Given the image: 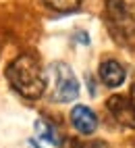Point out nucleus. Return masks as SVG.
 <instances>
[{
  "instance_id": "1",
  "label": "nucleus",
  "mask_w": 135,
  "mask_h": 148,
  "mask_svg": "<svg viewBox=\"0 0 135 148\" xmlns=\"http://www.w3.org/2000/svg\"><path fill=\"white\" fill-rule=\"evenodd\" d=\"M6 77L15 90L25 98H40L46 92V75L33 54H21L8 65Z\"/></svg>"
},
{
  "instance_id": "2",
  "label": "nucleus",
  "mask_w": 135,
  "mask_h": 148,
  "mask_svg": "<svg viewBox=\"0 0 135 148\" xmlns=\"http://www.w3.org/2000/svg\"><path fill=\"white\" fill-rule=\"evenodd\" d=\"M106 17L117 40L125 44L135 40V0H108Z\"/></svg>"
},
{
  "instance_id": "3",
  "label": "nucleus",
  "mask_w": 135,
  "mask_h": 148,
  "mask_svg": "<svg viewBox=\"0 0 135 148\" xmlns=\"http://www.w3.org/2000/svg\"><path fill=\"white\" fill-rule=\"evenodd\" d=\"M46 79L52 82V100L54 102H73L79 96V79L66 63H52L48 67Z\"/></svg>"
},
{
  "instance_id": "4",
  "label": "nucleus",
  "mask_w": 135,
  "mask_h": 148,
  "mask_svg": "<svg viewBox=\"0 0 135 148\" xmlns=\"http://www.w3.org/2000/svg\"><path fill=\"white\" fill-rule=\"evenodd\" d=\"M106 106H108L110 115L114 117V121H117L119 125L135 130V106L131 102V98H125V96L114 94V96L108 98Z\"/></svg>"
},
{
  "instance_id": "5",
  "label": "nucleus",
  "mask_w": 135,
  "mask_h": 148,
  "mask_svg": "<svg viewBox=\"0 0 135 148\" xmlns=\"http://www.w3.org/2000/svg\"><path fill=\"white\" fill-rule=\"evenodd\" d=\"M71 123H73L75 130L79 134H83V136H92L98 130V117L85 104H75L71 108Z\"/></svg>"
},
{
  "instance_id": "6",
  "label": "nucleus",
  "mask_w": 135,
  "mask_h": 148,
  "mask_svg": "<svg viewBox=\"0 0 135 148\" xmlns=\"http://www.w3.org/2000/svg\"><path fill=\"white\" fill-rule=\"evenodd\" d=\"M98 75H100V79L106 88H119V86H123L125 77H127V71H125V67L119 61L108 58V61H104L100 65Z\"/></svg>"
},
{
  "instance_id": "7",
  "label": "nucleus",
  "mask_w": 135,
  "mask_h": 148,
  "mask_svg": "<svg viewBox=\"0 0 135 148\" xmlns=\"http://www.w3.org/2000/svg\"><path fill=\"white\" fill-rule=\"evenodd\" d=\"M35 134L40 136V140L44 142H50L54 146H60V136L56 132V125H52L50 121H44V119H37L35 121Z\"/></svg>"
},
{
  "instance_id": "8",
  "label": "nucleus",
  "mask_w": 135,
  "mask_h": 148,
  "mask_svg": "<svg viewBox=\"0 0 135 148\" xmlns=\"http://www.w3.org/2000/svg\"><path fill=\"white\" fill-rule=\"evenodd\" d=\"M44 2L50 6V8H54V11H60V13H71V11H75L77 6H79V2L81 0H44Z\"/></svg>"
},
{
  "instance_id": "9",
  "label": "nucleus",
  "mask_w": 135,
  "mask_h": 148,
  "mask_svg": "<svg viewBox=\"0 0 135 148\" xmlns=\"http://www.w3.org/2000/svg\"><path fill=\"white\" fill-rule=\"evenodd\" d=\"M71 148H110V146L106 144L104 140H85V142H81V140H73Z\"/></svg>"
},
{
  "instance_id": "10",
  "label": "nucleus",
  "mask_w": 135,
  "mask_h": 148,
  "mask_svg": "<svg viewBox=\"0 0 135 148\" xmlns=\"http://www.w3.org/2000/svg\"><path fill=\"white\" fill-rule=\"evenodd\" d=\"M129 98H131V102H133V106H135V84H133V88H131V96H129Z\"/></svg>"
}]
</instances>
